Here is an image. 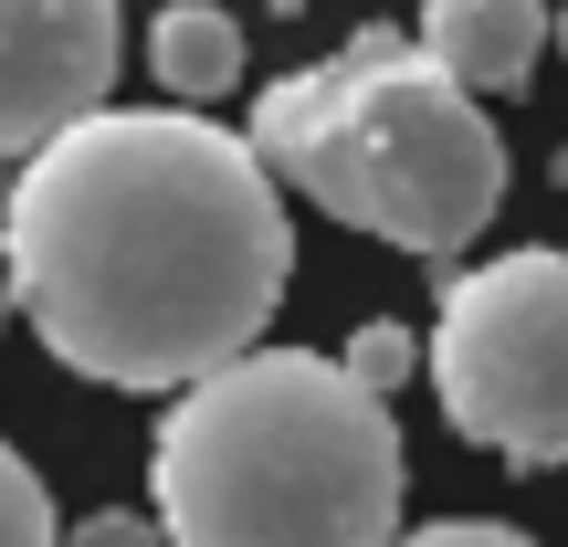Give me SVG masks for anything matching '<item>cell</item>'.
<instances>
[{"label":"cell","mask_w":568,"mask_h":547,"mask_svg":"<svg viewBox=\"0 0 568 547\" xmlns=\"http://www.w3.org/2000/svg\"><path fill=\"white\" fill-rule=\"evenodd\" d=\"M558 53H568V0H558Z\"/></svg>","instance_id":"cell-13"},{"label":"cell","mask_w":568,"mask_h":547,"mask_svg":"<svg viewBox=\"0 0 568 547\" xmlns=\"http://www.w3.org/2000/svg\"><path fill=\"white\" fill-rule=\"evenodd\" d=\"M0 547H63L53 537V495H42V474L11 443H0Z\"/></svg>","instance_id":"cell-9"},{"label":"cell","mask_w":568,"mask_h":547,"mask_svg":"<svg viewBox=\"0 0 568 547\" xmlns=\"http://www.w3.org/2000/svg\"><path fill=\"white\" fill-rule=\"evenodd\" d=\"M389 547H537L527 527H506V516H443V527H410Z\"/></svg>","instance_id":"cell-11"},{"label":"cell","mask_w":568,"mask_h":547,"mask_svg":"<svg viewBox=\"0 0 568 547\" xmlns=\"http://www.w3.org/2000/svg\"><path fill=\"white\" fill-rule=\"evenodd\" d=\"M253 159L274 190H305L326 222L432 264L506 211L495 117L410 32H358L305 74H274L253 105Z\"/></svg>","instance_id":"cell-3"},{"label":"cell","mask_w":568,"mask_h":547,"mask_svg":"<svg viewBox=\"0 0 568 547\" xmlns=\"http://www.w3.org/2000/svg\"><path fill=\"white\" fill-rule=\"evenodd\" d=\"M337 368L368 389V401H389V389H400L410 368H422V337H410V326H389V316H368L358 337H347V358H337Z\"/></svg>","instance_id":"cell-8"},{"label":"cell","mask_w":568,"mask_h":547,"mask_svg":"<svg viewBox=\"0 0 568 547\" xmlns=\"http://www.w3.org/2000/svg\"><path fill=\"white\" fill-rule=\"evenodd\" d=\"M169 547H389L400 537V422L337 358L253 347L169 401L148 443Z\"/></svg>","instance_id":"cell-2"},{"label":"cell","mask_w":568,"mask_h":547,"mask_svg":"<svg viewBox=\"0 0 568 547\" xmlns=\"http://www.w3.org/2000/svg\"><path fill=\"white\" fill-rule=\"evenodd\" d=\"M422 368L443 389V422L495 464H568V243L443 274Z\"/></svg>","instance_id":"cell-4"},{"label":"cell","mask_w":568,"mask_h":547,"mask_svg":"<svg viewBox=\"0 0 568 547\" xmlns=\"http://www.w3.org/2000/svg\"><path fill=\"white\" fill-rule=\"evenodd\" d=\"M116 0H0V169L84 126L116 84Z\"/></svg>","instance_id":"cell-5"},{"label":"cell","mask_w":568,"mask_h":547,"mask_svg":"<svg viewBox=\"0 0 568 547\" xmlns=\"http://www.w3.org/2000/svg\"><path fill=\"white\" fill-rule=\"evenodd\" d=\"M63 547H169V537H159V516H138V506H95V516L63 527Z\"/></svg>","instance_id":"cell-10"},{"label":"cell","mask_w":568,"mask_h":547,"mask_svg":"<svg viewBox=\"0 0 568 547\" xmlns=\"http://www.w3.org/2000/svg\"><path fill=\"white\" fill-rule=\"evenodd\" d=\"M148 74L180 105L232 95V84H243V21H232L222 0H169V11L148 21Z\"/></svg>","instance_id":"cell-7"},{"label":"cell","mask_w":568,"mask_h":547,"mask_svg":"<svg viewBox=\"0 0 568 547\" xmlns=\"http://www.w3.org/2000/svg\"><path fill=\"white\" fill-rule=\"evenodd\" d=\"M0 274L74 379L190 389L274 326L295 222L253 138L190 105H95L11 169Z\"/></svg>","instance_id":"cell-1"},{"label":"cell","mask_w":568,"mask_h":547,"mask_svg":"<svg viewBox=\"0 0 568 547\" xmlns=\"http://www.w3.org/2000/svg\"><path fill=\"white\" fill-rule=\"evenodd\" d=\"M0 326H11V274H0Z\"/></svg>","instance_id":"cell-12"},{"label":"cell","mask_w":568,"mask_h":547,"mask_svg":"<svg viewBox=\"0 0 568 547\" xmlns=\"http://www.w3.org/2000/svg\"><path fill=\"white\" fill-rule=\"evenodd\" d=\"M548 0H422V53L443 63L464 95H516V84L537 74V53H548Z\"/></svg>","instance_id":"cell-6"}]
</instances>
